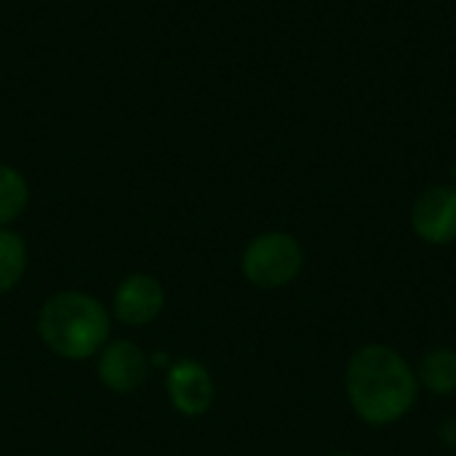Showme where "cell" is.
<instances>
[{
    "label": "cell",
    "mask_w": 456,
    "mask_h": 456,
    "mask_svg": "<svg viewBox=\"0 0 456 456\" xmlns=\"http://www.w3.org/2000/svg\"><path fill=\"white\" fill-rule=\"evenodd\" d=\"M99 379L107 390L126 395L147 379V358L134 342H112L102 347Z\"/></svg>",
    "instance_id": "obj_7"
},
{
    "label": "cell",
    "mask_w": 456,
    "mask_h": 456,
    "mask_svg": "<svg viewBox=\"0 0 456 456\" xmlns=\"http://www.w3.org/2000/svg\"><path fill=\"white\" fill-rule=\"evenodd\" d=\"M334 456H355V454H334Z\"/></svg>",
    "instance_id": "obj_13"
},
{
    "label": "cell",
    "mask_w": 456,
    "mask_h": 456,
    "mask_svg": "<svg viewBox=\"0 0 456 456\" xmlns=\"http://www.w3.org/2000/svg\"><path fill=\"white\" fill-rule=\"evenodd\" d=\"M27 267V246L21 235L11 230H0V294L11 291Z\"/></svg>",
    "instance_id": "obj_9"
},
{
    "label": "cell",
    "mask_w": 456,
    "mask_h": 456,
    "mask_svg": "<svg viewBox=\"0 0 456 456\" xmlns=\"http://www.w3.org/2000/svg\"><path fill=\"white\" fill-rule=\"evenodd\" d=\"M166 305L163 286L150 275H131L126 278L112 299V310L120 323L126 326H144L160 315Z\"/></svg>",
    "instance_id": "obj_6"
},
{
    "label": "cell",
    "mask_w": 456,
    "mask_h": 456,
    "mask_svg": "<svg viewBox=\"0 0 456 456\" xmlns=\"http://www.w3.org/2000/svg\"><path fill=\"white\" fill-rule=\"evenodd\" d=\"M438 438H441L449 449H456V417L446 419V422L438 428Z\"/></svg>",
    "instance_id": "obj_11"
},
{
    "label": "cell",
    "mask_w": 456,
    "mask_h": 456,
    "mask_svg": "<svg viewBox=\"0 0 456 456\" xmlns=\"http://www.w3.org/2000/svg\"><path fill=\"white\" fill-rule=\"evenodd\" d=\"M417 371L387 345H363L345 371V393L353 411L374 428L403 419L417 403Z\"/></svg>",
    "instance_id": "obj_1"
},
{
    "label": "cell",
    "mask_w": 456,
    "mask_h": 456,
    "mask_svg": "<svg viewBox=\"0 0 456 456\" xmlns=\"http://www.w3.org/2000/svg\"><path fill=\"white\" fill-rule=\"evenodd\" d=\"M452 179H454V184H452V187H456V163L452 166Z\"/></svg>",
    "instance_id": "obj_12"
},
{
    "label": "cell",
    "mask_w": 456,
    "mask_h": 456,
    "mask_svg": "<svg viewBox=\"0 0 456 456\" xmlns=\"http://www.w3.org/2000/svg\"><path fill=\"white\" fill-rule=\"evenodd\" d=\"M417 382L433 395H454L456 393V350L433 347L422 355L417 366Z\"/></svg>",
    "instance_id": "obj_8"
},
{
    "label": "cell",
    "mask_w": 456,
    "mask_h": 456,
    "mask_svg": "<svg viewBox=\"0 0 456 456\" xmlns=\"http://www.w3.org/2000/svg\"><path fill=\"white\" fill-rule=\"evenodd\" d=\"M37 329L48 350L69 361H83L107 345L110 315L94 297L80 291H61L43 305Z\"/></svg>",
    "instance_id": "obj_2"
},
{
    "label": "cell",
    "mask_w": 456,
    "mask_h": 456,
    "mask_svg": "<svg viewBox=\"0 0 456 456\" xmlns=\"http://www.w3.org/2000/svg\"><path fill=\"white\" fill-rule=\"evenodd\" d=\"M27 200H29L27 179L16 168L0 163V224H8L16 216H21Z\"/></svg>",
    "instance_id": "obj_10"
},
{
    "label": "cell",
    "mask_w": 456,
    "mask_h": 456,
    "mask_svg": "<svg viewBox=\"0 0 456 456\" xmlns=\"http://www.w3.org/2000/svg\"><path fill=\"white\" fill-rule=\"evenodd\" d=\"M166 390L174 409L184 417H203L214 403V379L198 361H176L168 366Z\"/></svg>",
    "instance_id": "obj_5"
},
{
    "label": "cell",
    "mask_w": 456,
    "mask_h": 456,
    "mask_svg": "<svg viewBox=\"0 0 456 456\" xmlns=\"http://www.w3.org/2000/svg\"><path fill=\"white\" fill-rule=\"evenodd\" d=\"M305 265L302 243L289 232H262L243 251V275L256 289L289 286Z\"/></svg>",
    "instance_id": "obj_3"
},
{
    "label": "cell",
    "mask_w": 456,
    "mask_h": 456,
    "mask_svg": "<svg viewBox=\"0 0 456 456\" xmlns=\"http://www.w3.org/2000/svg\"><path fill=\"white\" fill-rule=\"evenodd\" d=\"M411 227L417 238L430 246H449L456 240V187H428L411 208Z\"/></svg>",
    "instance_id": "obj_4"
}]
</instances>
